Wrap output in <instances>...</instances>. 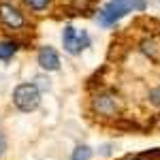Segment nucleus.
<instances>
[{
  "instance_id": "nucleus-11",
  "label": "nucleus",
  "mask_w": 160,
  "mask_h": 160,
  "mask_svg": "<svg viewBox=\"0 0 160 160\" xmlns=\"http://www.w3.org/2000/svg\"><path fill=\"white\" fill-rule=\"evenodd\" d=\"M149 100H152L156 107H160V86L156 88V90H152V92H149Z\"/></svg>"
},
{
  "instance_id": "nucleus-1",
  "label": "nucleus",
  "mask_w": 160,
  "mask_h": 160,
  "mask_svg": "<svg viewBox=\"0 0 160 160\" xmlns=\"http://www.w3.org/2000/svg\"><path fill=\"white\" fill-rule=\"evenodd\" d=\"M130 11H145V0H109L98 11V22L102 26H113Z\"/></svg>"
},
{
  "instance_id": "nucleus-6",
  "label": "nucleus",
  "mask_w": 160,
  "mask_h": 160,
  "mask_svg": "<svg viewBox=\"0 0 160 160\" xmlns=\"http://www.w3.org/2000/svg\"><path fill=\"white\" fill-rule=\"evenodd\" d=\"M94 109L98 111L100 115L111 118V115L118 113V100H115L113 94H100V96H96V100H94Z\"/></svg>"
},
{
  "instance_id": "nucleus-2",
  "label": "nucleus",
  "mask_w": 160,
  "mask_h": 160,
  "mask_svg": "<svg viewBox=\"0 0 160 160\" xmlns=\"http://www.w3.org/2000/svg\"><path fill=\"white\" fill-rule=\"evenodd\" d=\"M38 102H41V92H38V88L34 83H22V86L15 88V92H13V105L19 111L30 113V111H34L38 107Z\"/></svg>"
},
{
  "instance_id": "nucleus-12",
  "label": "nucleus",
  "mask_w": 160,
  "mask_h": 160,
  "mask_svg": "<svg viewBox=\"0 0 160 160\" xmlns=\"http://www.w3.org/2000/svg\"><path fill=\"white\" fill-rule=\"evenodd\" d=\"M4 149H7V139H4V135L0 132V156L4 154Z\"/></svg>"
},
{
  "instance_id": "nucleus-7",
  "label": "nucleus",
  "mask_w": 160,
  "mask_h": 160,
  "mask_svg": "<svg viewBox=\"0 0 160 160\" xmlns=\"http://www.w3.org/2000/svg\"><path fill=\"white\" fill-rule=\"evenodd\" d=\"M17 49H19L17 43H13V41H0V60H9Z\"/></svg>"
},
{
  "instance_id": "nucleus-3",
  "label": "nucleus",
  "mask_w": 160,
  "mask_h": 160,
  "mask_svg": "<svg viewBox=\"0 0 160 160\" xmlns=\"http://www.w3.org/2000/svg\"><path fill=\"white\" fill-rule=\"evenodd\" d=\"M62 43H64V49L68 53H81L90 45V37H88L86 30H75L73 26H66L64 32H62Z\"/></svg>"
},
{
  "instance_id": "nucleus-9",
  "label": "nucleus",
  "mask_w": 160,
  "mask_h": 160,
  "mask_svg": "<svg viewBox=\"0 0 160 160\" xmlns=\"http://www.w3.org/2000/svg\"><path fill=\"white\" fill-rule=\"evenodd\" d=\"M26 4L30 9H34V11H43V9H47L49 0H26Z\"/></svg>"
},
{
  "instance_id": "nucleus-5",
  "label": "nucleus",
  "mask_w": 160,
  "mask_h": 160,
  "mask_svg": "<svg viewBox=\"0 0 160 160\" xmlns=\"http://www.w3.org/2000/svg\"><path fill=\"white\" fill-rule=\"evenodd\" d=\"M37 60H38V64H41V68H45V71H58V68H60V58H58L56 49L49 47V45H45V47L38 49Z\"/></svg>"
},
{
  "instance_id": "nucleus-10",
  "label": "nucleus",
  "mask_w": 160,
  "mask_h": 160,
  "mask_svg": "<svg viewBox=\"0 0 160 160\" xmlns=\"http://www.w3.org/2000/svg\"><path fill=\"white\" fill-rule=\"evenodd\" d=\"M34 81H37L34 86L38 88V92H41V90H43V92H47V90H49V88H51L49 79H47V77H43V75H38V77H37V79H34Z\"/></svg>"
},
{
  "instance_id": "nucleus-4",
  "label": "nucleus",
  "mask_w": 160,
  "mask_h": 160,
  "mask_svg": "<svg viewBox=\"0 0 160 160\" xmlns=\"http://www.w3.org/2000/svg\"><path fill=\"white\" fill-rule=\"evenodd\" d=\"M0 22H2L4 26H9V28H13V30L26 26L24 15L17 11L13 4H0Z\"/></svg>"
},
{
  "instance_id": "nucleus-8",
  "label": "nucleus",
  "mask_w": 160,
  "mask_h": 160,
  "mask_svg": "<svg viewBox=\"0 0 160 160\" xmlns=\"http://www.w3.org/2000/svg\"><path fill=\"white\" fill-rule=\"evenodd\" d=\"M90 158H92V149L88 148V145H79V148H75L73 160H90Z\"/></svg>"
}]
</instances>
